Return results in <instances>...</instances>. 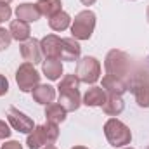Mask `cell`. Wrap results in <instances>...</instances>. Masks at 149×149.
I'll list each match as a JSON object with an SVG mask.
<instances>
[{
  "label": "cell",
  "mask_w": 149,
  "mask_h": 149,
  "mask_svg": "<svg viewBox=\"0 0 149 149\" xmlns=\"http://www.w3.org/2000/svg\"><path fill=\"white\" fill-rule=\"evenodd\" d=\"M80 80L76 74H64L59 81L57 92H59V104L66 111H76L81 104V95H80Z\"/></svg>",
  "instance_id": "obj_1"
},
{
  "label": "cell",
  "mask_w": 149,
  "mask_h": 149,
  "mask_svg": "<svg viewBox=\"0 0 149 149\" xmlns=\"http://www.w3.org/2000/svg\"><path fill=\"white\" fill-rule=\"evenodd\" d=\"M104 68H106V74L116 76L128 85V81H130V57L127 52L118 50V49L109 50L106 54V59H104Z\"/></svg>",
  "instance_id": "obj_2"
},
{
  "label": "cell",
  "mask_w": 149,
  "mask_h": 149,
  "mask_svg": "<svg viewBox=\"0 0 149 149\" xmlns=\"http://www.w3.org/2000/svg\"><path fill=\"white\" fill-rule=\"evenodd\" d=\"M59 137V127L56 123H43V125H37L33 128L31 134H28V139H26V144L30 149H42L45 146H52L56 144Z\"/></svg>",
  "instance_id": "obj_3"
},
{
  "label": "cell",
  "mask_w": 149,
  "mask_h": 149,
  "mask_svg": "<svg viewBox=\"0 0 149 149\" xmlns=\"http://www.w3.org/2000/svg\"><path fill=\"white\" fill-rule=\"evenodd\" d=\"M104 135L113 148H123V146L130 144V141H132L130 128L118 118H109L104 123Z\"/></svg>",
  "instance_id": "obj_4"
},
{
  "label": "cell",
  "mask_w": 149,
  "mask_h": 149,
  "mask_svg": "<svg viewBox=\"0 0 149 149\" xmlns=\"http://www.w3.org/2000/svg\"><path fill=\"white\" fill-rule=\"evenodd\" d=\"M95 28V14L90 9L78 12L71 24V37L76 40H88Z\"/></svg>",
  "instance_id": "obj_5"
},
{
  "label": "cell",
  "mask_w": 149,
  "mask_h": 149,
  "mask_svg": "<svg viewBox=\"0 0 149 149\" xmlns=\"http://www.w3.org/2000/svg\"><path fill=\"white\" fill-rule=\"evenodd\" d=\"M74 74L80 80V83L94 85L101 78V63L95 57H92V56H85V57H81L78 61Z\"/></svg>",
  "instance_id": "obj_6"
},
{
  "label": "cell",
  "mask_w": 149,
  "mask_h": 149,
  "mask_svg": "<svg viewBox=\"0 0 149 149\" xmlns=\"http://www.w3.org/2000/svg\"><path fill=\"white\" fill-rule=\"evenodd\" d=\"M16 83L21 92H31L40 83V73L35 70V64L23 63L16 71Z\"/></svg>",
  "instance_id": "obj_7"
},
{
  "label": "cell",
  "mask_w": 149,
  "mask_h": 149,
  "mask_svg": "<svg viewBox=\"0 0 149 149\" xmlns=\"http://www.w3.org/2000/svg\"><path fill=\"white\" fill-rule=\"evenodd\" d=\"M128 88L132 90V94L141 108H149V74H134L128 81Z\"/></svg>",
  "instance_id": "obj_8"
},
{
  "label": "cell",
  "mask_w": 149,
  "mask_h": 149,
  "mask_svg": "<svg viewBox=\"0 0 149 149\" xmlns=\"http://www.w3.org/2000/svg\"><path fill=\"white\" fill-rule=\"evenodd\" d=\"M7 120H9L10 127H12L14 130L21 132V134H31L33 128L37 127L30 116H26L24 113H21L17 108H14V106L9 108V111H7Z\"/></svg>",
  "instance_id": "obj_9"
},
{
  "label": "cell",
  "mask_w": 149,
  "mask_h": 149,
  "mask_svg": "<svg viewBox=\"0 0 149 149\" xmlns=\"http://www.w3.org/2000/svg\"><path fill=\"white\" fill-rule=\"evenodd\" d=\"M40 47H42V54L45 56V59H61L63 38H59L54 33L45 35L40 40Z\"/></svg>",
  "instance_id": "obj_10"
},
{
  "label": "cell",
  "mask_w": 149,
  "mask_h": 149,
  "mask_svg": "<svg viewBox=\"0 0 149 149\" xmlns=\"http://www.w3.org/2000/svg\"><path fill=\"white\" fill-rule=\"evenodd\" d=\"M21 56L26 63L38 64L43 59L42 54V47H40V40L37 38H28L26 42H21Z\"/></svg>",
  "instance_id": "obj_11"
},
{
  "label": "cell",
  "mask_w": 149,
  "mask_h": 149,
  "mask_svg": "<svg viewBox=\"0 0 149 149\" xmlns=\"http://www.w3.org/2000/svg\"><path fill=\"white\" fill-rule=\"evenodd\" d=\"M31 95H33L35 102L47 106V104L54 102V99H56V88L52 85H47V83H38L37 87L31 90Z\"/></svg>",
  "instance_id": "obj_12"
},
{
  "label": "cell",
  "mask_w": 149,
  "mask_h": 149,
  "mask_svg": "<svg viewBox=\"0 0 149 149\" xmlns=\"http://www.w3.org/2000/svg\"><path fill=\"white\" fill-rule=\"evenodd\" d=\"M106 97H108V94L104 92V88L94 85L85 92V95L81 99V104H85L88 108H99V106H102L106 102Z\"/></svg>",
  "instance_id": "obj_13"
},
{
  "label": "cell",
  "mask_w": 149,
  "mask_h": 149,
  "mask_svg": "<svg viewBox=\"0 0 149 149\" xmlns=\"http://www.w3.org/2000/svg\"><path fill=\"white\" fill-rule=\"evenodd\" d=\"M102 88H104V92L109 94V95H123V94L128 90V85H127L123 80L116 78V76L104 74V76H102Z\"/></svg>",
  "instance_id": "obj_14"
},
{
  "label": "cell",
  "mask_w": 149,
  "mask_h": 149,
  "mask_svg": "<svg viewBox=\"0 0 149 149\" xmlns=\"http://www.w3.org/2000/svg\"><path fill=\"white\" fill-rule=\"evenodd\" d=\"M81 54V47L78 40L73 37L63 38V50H61V61H78Z\"/></svg>",
  "instance_id": "obj_15"
},
{
  "label": "cell",
  "mask_w": 149,
  "mask_h": 149,
  "mask_svg": "<svg viewBox=\"0 0 149 149\" xmlns=\"http://www.w3.org/2000/svg\"><path fill=\"white\" fill-rule=\"evenodd\" d=\"M16 16H17V19L19 21H24V23H35L40 19V10H38L37 3H30V2H26V3H19L17 5V9H16Z\"/></svg>",
  "instance_id": "obj_16"
},
{
  "label": "cell",
  "mask_w": 149,
  "mask_h": 149,
  "mask_svg": "<svg viewBox=\"0 0 149 149\" xmlns=\"http://www.w3.org/2000/svg\"><path fill=\"white\" fill-rule=\"evenodd\" d=\"M63 63L61 59H45L42 61V73L45 74L49 80L56 81V80H61V74H63Z\"/></svg>",
  "instance_id": "obj_17"
},
{
  "label": "cell",
  "mask_w": 149,
  "mask_h": 149,
  "mask_svg": "<svg viewBox=\"0 0 149 149\" xmlns=\"http://www.w3.org/2000/svg\"><path fill=\"white\" fill-rule=\"evenodd\" d=\"M12 40H17V42H26L30 35H31V30H30V24L24 23V21H19V19H14L10 21V28H9Z\"/></svg>",
  "instance_id": "obj_18"
},
{
  "label": "cell",
  "mask_w": 149,
  "mask_h": 149,
  "mask_svg": "<svg viewBox=\"0 0 149 149\" xmlns=\"http://www.w3.org/2000/svg\"><path fill=\"white\" fill-rule=\"evenodd\" d=\"M66 113L68 111L59 102H50V104L45 106V118H47V121L56 123V125H59V123H63L66 120Z\"/></svg>",
  "instance_id": "obj_19"
},
{
  "label": "cell",
  "mask_w": 149,
  "mask_h": 149,
  "mask_svg": "<svg viewBox=\"0 0 149 149\" xmlns=\"http://www.w3.org/2000/svg\"><path fill=\"white\" fill-rule=\"evenodd\" d=\"M101 108H102V111L106 113V114H109V116H118L120 113L125 109V102H123L121 95H109L108 94L106 102Z\"/></svg>",
  "instance_id": "obj_20"
},
{
  "label": "cell",
  "mask_w": 149,
  "mask_h": 149,
  "mask_svg": "<svg viewBox=\"0 0 149 149\" xmlns=\"http://www.w3.org/2000/svg\"><path fill=\"white\" fill-rule=\"evenodd\" d=\"M37 7L42 16L52 17L54 14H57V12L63 10V2L61 0H38Z\"/></svg>",
  "instance_id": "obj_21"
},
{
  "label": "cell",
  "mask_w": 149,
  "mask_h": 149,
  "mask_svg": "<svg viewBox=\"0 0 149 149\" xmlns=\"http://www.w3.org/2000/svg\"><path fill=\"white\" fill-rule=\"evenodd\" d=\"M70 24H71V17H70V14L64 12V10H61V12L54 14L52 17H49V26H50V30H54V31H64Z\"/></svg>",
  "instance_id": "obj_22"
},
{
  "label": "cell",
  "mask_w": 149,
  "mask_h": 149,
  "mask_svg": "<svg viewBox=\"0 0 149 149\" xmlns=\"http://www.w3.org/2000/svg\"><path fill=\"white\" fill-rule=\"evenodd\" d=\"M10 42H12V35H10V31L5 30V28H0V50L9 49Z\"/></svg>",
  "instance_id": "obj_23"
},
{
  "label": "cell",
  "mask_w": 149,
  "mask_h": 149,
  "mask_svg": "<svg viewBox=\"0 0 149 149\" xmlns=\"http://www.w3.org/2000/svg\"><path fill=\"white\" fill-rule=\"evenodd\" d=\"M12 16V9L9 7V3H0V23L9 21Z\"/></svg>",
  "instance_id": "obj_24"
},
{
  "label": "cell",
  "mask_w": 149,
  "mask_h": 149,
  "mask_svg": "<svg viewBox=\"0 0 149 149\" xmlns=\"http://www.w3.org/2000/svg\"><path fill=\"white\" fill-rule=\"evenodd\" d=\"M10 128H9V125L3 121V120H0V141H5V139H9L10 137Z\"/></svg>",
  "instance_id": "obj_25"
},
{
  "label": "cell",
  "mask_w": 149,
  "mask_h": 149,
  "mask_svg": "<svg viewBox=\"0 0 149 149\" xmlns=\"http://www.w3.org/2000/svg\"><path fill=\"white\" fill-rule=\"evenodd\" d=\"M7 92H9V81H7V78L3 74H0V97L5 95Z\"/></svg>",
  "instance_id": "obj_26"
},
{
  "label": "cell",
  "mask_w": 149,
  "mask_h": 149,
  "mask_svg": "<svg viewBox=\"0 0 149 149\" xmlns=\"http://www.w3.org/2000/svg\"><path fill=\"white\" fill-rule=\"evenodd\" d=\"M0 149H23V146H21L17 141H9V142L2 144V148Z\"/></svg>",
  "instance_id": "obj_27"
},
{
  "label": "cell",
  "mask_w": 149,
  "mask_h": 149,
  "mask_svg": "<svg viewBox=\"0 0 149 149\" xmlns=\"http://www.w3.org/2000/svg\"><path fill=\"white\" fill-rule=\"evenodd\" d=\"M83 5H92V3H95V0H80Z\"/></svg>",
  "instance_id": "obj_28"
},
{
  "label": "cell",
  "mask_w": 149,
  "mask_h": 149,
  "mask_svg": "<svg viewBox=\"0 0 149 149\" xmlns=\"http://www.w3.org/2000/svg\"><path fill=\"white\" fill-rule=\"evenodd\" d=\"M42 149H57V148H56V146L52 144V146H45V148H42Z\"/></svg>",
  "instance_id": "obj_29"
},
{
  "label": "cell",
  "mask_w": 149,
  "mask_h": 149,
  "mask_svg": "<svg viewBox=\"0 0 149 149\" xmlns=\"http://www.w3.org/2000/svg\"><path fill=\"white\" fill-rule=\"evenodd\" d=\"M71 149H88V148H85V146H74V148H71Z\"/></svg>",
  "instance_id": "obj_30"
},
{
  "label": "cell",
  "mask_w": 149,
  "mask_h": 149,
  "mask_svg": "<svg viewBox=\"0 0 149 149\" xmlns=\"http://www.w3.org/2000/svg\"><path fill=\"white\" fill-rule=\"evenodd\" d=\"M12 0H0V3H10Z\"/></svg>",
  "instance_id": "obj_31"
},
{
  "label": "cell",
  "mask_w": 149,
  "mask_h": 149,
  "mask_svg": "<svg viewBox=\"0 0 149 149\" xmlns=\"http://www.w3.org/2000/svg\"><path fill=\"white\" fill-rule=\"evenodd\" d=\"M146 17H148V23H149V5H148V10H146Z\"/></svg>",
  "instance_id": "obj_32"
},
{
  "label": "cell",
  "mask_w": 149,
  "mask_h": 149,
  "mask_svg": "<svg viewBox=\"0 0 149 149\" xmlns=\"http://www.w3.org/2000/svg\"><path fill=\"white\" fill-rule=\"evenodd\" d=\"M123 149H134V148H123Z\"/></svg>",
  "instance_id": "obj_33"
},
{
  "label": "cell",
  "mask_w": 149,
  "mask_h": 149,
  "mask_svg": "<svg viewBox=\"0 0 149 149\" xmlns=\"http://www.w3.org/2000/svg\"><path fill=\"white\" fill-rule=\"evenodd\" d=\"M146 149H149V146H148V148H146Z\"/></svg>",
  "instance_id": "obj_34"
}]
</instances>
